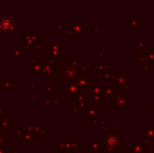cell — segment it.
<instances>
[{
	"instance_id": "obj_1",
	"label": "cell",
	"mask_w": 154,
	"mask_h": 153,
	"mask_svg": "<svg viewBox=\"0 0 154 153\" xmlns=\"http://www.w3.org/2000/svg\"><path fill=\"white\" fill-rule=\"evenodd\" d=\"M105 142L107 147L113 151H116V149L120 146H122V141H121V137L119 136V133H108L105 137Z\"/></svg>"
},
{
	"instance_id": "obj_2",
	"label": "cell",
	"mask_w": 154,
	"mask_h": 153,
	"mask_svg": "<svg viewBox=\"0 0 154 153\" xmlns=\"http://www.w3.org/2000/svg\"><path fill=\"white\" fill-rule=\"evenodd\" d=\"M15 22L14 19L11 16H2L0 18V27L3 31H11L14 27Z\"/></svg>"
},
{
	"instance_id": "obj_3",
	"label": "cell",
	"mask_w": 154,
	"mask_h": 153,
	"mask_svg": "<svg viewBox=\"0 0 154 153\" xmlns=\"http://www.w3.org/2000/svg\"><path fill=\"white\" fill-rule=\"evenodd\" d=\"M154 125H146L144 128V133H146V136L149 141H154Z\"/></svg>"
}]
</instances>
